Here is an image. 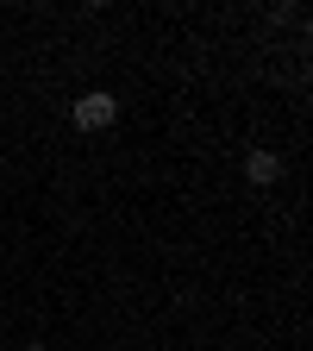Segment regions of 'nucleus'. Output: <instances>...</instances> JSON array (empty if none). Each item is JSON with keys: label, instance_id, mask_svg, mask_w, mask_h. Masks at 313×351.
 Masks as SVG:
<instances>
[{"label": "nucleus", "instance_id": "nucleus-2", "mask_svg": "<svg viewBox=\"0 0 313 351\" xmlns=\"http://www.w3.org/2000/svg\"><path fill=\"white\" fill-rule=\"evenodd\" d=\"M245 176H251L257 189H270V182H282V157L276 151H251L245 157Z\"/></svg>", "mask_w": 313, "mask_h": 351}, {"label": "nucleus", "instance_id": "nucleus-3", "mask_svg": "<svg viewBox=\"0 0 313 351\" xmlns=\"http://www.w3.org/2000/svg\"><path fill=\"white\" fill-rule=\"evenodd\" d=\"M25 351H44V345H25Z\"/></svg>", "mask_w": 313, "mask_h": 351}, {"label": "nucleus", "instance_id": "nucleus-1", "mask_svg": "<svg viewBox=\"0 0 313 351\" xmlns=\"http://www.w3.org/2000/svg\"><path fill=\"white\" fill-rule=\"evenodd\" d=\"M119 119V101L107 95V88H88V95L75 101V132H107Z\"/></svg>", "mask_w": 313, "mask_h": 351}]
</instances>
